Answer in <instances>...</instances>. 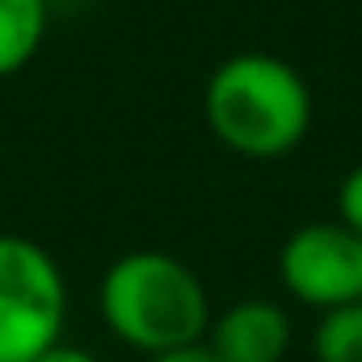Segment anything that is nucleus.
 Returning <instances> with one entry per match:
<instances>
[{"mask_svg":"<svg viewBox=\"0 0 362 362\" xmlns=\"http://www.w3.org/2000/svg\"><path fill=\"white\" fill-rule=\"evenodd\" d=\"M97 308L105 329L144 358L206 341L215 316L202 278L160 249H135L110 262L97 286Z\"/></svg>","mask_w":362,"mask_h":362,"instance_id":"1","label":"nucleus"},{"mask_svg":"<svg viewBox=\"0 0 362 362\" xmlns=\"http://www.w3.org/2000/svg\"><path fill=\"white\" fill-rule=\"evenodd\" d=\"M202 114L228 152L245 160H278L312 131V89L286 59L240 51L211 72Z\"/></svg>","mask_w":362,"mask_h":362,"instance_id":"2","label":"nucleus"},{"mask_svg":"<svg viewBox=\"0 0 362 362\" xmlns=\"http://www.w3.org/2000/svg\"><path fill=\"white\" fill-rule=\"evenodd\" d=\"M68 282L30 236L0 232V362H34L64 341Z\"/></svg>","mask_w":362,"mask_h":362,"instance_id":"3","label":"nucleus"},{"mask_svg":"<svg viewBox=\"0 0 362 362\" xmlns=\"http://www.w3.org/2000/svg\"><path fill=\"white\" fill-rule=\"evenodd\" d=\"M278 282L312 312L362 299V236L341 219L295 228L278 249Z\"/></svg>","mask_w":362,"mask_h":362,"instance_id":"4","label":"nucleus"},{"mask_svg":"<svg viewBox=\"0 0 362 362\" xmlns=\"http://www.w3.org/2000/svg\"><path fill=\"white\" fill-rule=\"evenodd\" d=\"M295 325L274 299H240L211 316L206 350L219 362H282L291 354Z\"/></svg>","mask_w":362,"mask_h":362,"instance_id":"5","label":"nucleus"},{"mask_svg":"<svg viewBox=\"0 0 362 362\" xmlns=\"http://www.w3.org/2000/svg\"><path fill=\"white\" fill-rule=\"evenodd\" d=\"M51 30L47 0H0V81L34 64Z\"/></svg>","mask_w":362,"mask_h":362,"instance_id":"6","label":"nucleus"},{"mask_svg":"<svg viewBox=\"0 0 362 362\" xmlns=\"http://www.w3.org/2000/svg\"><path fill=\"white\" fill-rule=\"evenodd\" d=\"M312 358L316 362H362V299L320 312L312 329Z\"/></svg>","mask_w":362,"mask_h":362,"instance_id":"7","label":"nucleus"},{"mask_svg":"<svg viewBox=\"0 0 362 362\" xmlns=\"http://www.w3.org/2000/svg\"><path fill=\"white\" fill-rule=\"evenodd\" d=\"M337 219L362 236V165H354L337 185Z\"/></svg>","mask_w":362,"mask_h":362,"instance_id":"8","label":"nucleus"},{"mask_svg":"<svg viewBox=\"0 0 362 362\" xmlns=\"http://www.w3.org/2000/svg\"><path fill=\"white\" fill-rule=\"evenodd\" d=\"M34 362H101V358L89 354V350H81V346H64L59 341V346H51L42 358H34Z\"/></svg>","mask_w":362,"mask_h":362,"instance_id":"9","label":"nucleus"},{"mask_svg":"<svg viewBox=\"0 0 362 362\" xmlns=\"http://www.w3.org/2000/svg\"><path fill=\"white\" fill-rule=\"evenodd\" d=\"M148 362H219L202 341L198 346H185V350H169V354H156V358H148Z\"/></svg>","mask_w":362,"mask_h":362,"instance_id":"10","label":"nucleus"}]
</instances>
